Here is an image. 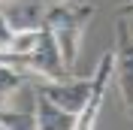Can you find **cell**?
I'll list each match as a JSON object with an SVG mask.
<instances>
[{"mask_svg":"<svg viewBox=\"0 0 133 130\" xmlns=\"http://www.w3.org/2000/svg\"><path fill=\"white\" fill-rule=\"evenodd\" d=\"M91 18H94V6L91 3H76V6L49 3V9H45V30L55 36L66 70L79 57V40H82V33H85V27H88Z\"/></svg>","mask_w":133,"mask_h":130,"instance_id":"1","label":"cell"},{"mask_svg":"<svg viewBox=\"0 0 133 130\" xmlns=\"http://www.w3.org/2000/svg\"><path fill=\"white\" fill-rule=\"evenodd\" d=\"M112 79L118 85L124 112L133 118V27L127 18L115 21V49H112Z\"/></svg>","mask_w":133,"mask_h":130,"instance_id":"2","label":"cell"},{"mask_svg":"<svg viewBox=\"0 0 133 130\" xmlns=\"http://www.w3.org/2000/svg\"><path fill=\"white\" fill-rule=\"evenodd\" d=\"M91 88H94V79H61V82H45V85H36V94L55 103L58 109L70 115H79L91 97Z\"/></svg>","mask_w":133,"mask_h":130,"instance_id":"3","label":"cell"},{"mask_svg":"<svg viewBox=\"0 0 133 130\" xmlns=\"http://www.w3.org/2000/svg\"><path fill=\"white\" fill-rule=\"evenodd\" d=\"M94 88H91V97L85 103V109L76 115V127L73 130H94L97 127V118H100V106H103V97H106V85L112 82V51L100 57L97 70H94Z\"/></svg>","mask_w":133,"mask_h":130,"instance_id":"4","label":"cell"},{"mask_svg":"<svg viewBox=\"0 0 133 130\" xmlns=\"http://www.w3.org/2000/svg\"><path fill=\"white\" fill-rule=\"evenodd\" d=\"M45 9H49V3L21 0V3H9L0 12L15 33H36V30H45Z\"/></svg>","mask_w":133,"mask_h":130,"instance_id":"5","label":"cell"},{"mask_svg":"<svg viewBox=\"0 0 133 130\" xmlns=\"http://www.w3.org/2000/svg\"><path fill=\"white\" fill-rule=\"evenodd\" d=\"M73 127H76V115L58 109L42 94H36V130H73Z\"/></svg>","mask_w":133,"mask_h":130,"instance_id":"6","label":"cell"},{"mask_svg":"<svg viewBox=\"0 0 133 130\" xmlns=\"http://www.w3.org/2000/svg\"><path fill=\"white\" fill-rule=\"evenodd\" d=\"M3 130H36V100L27 106H3L0 109Z\"/></svg>","mask_w":133,"mask_h":130,"instance_id":"7","label":"cell"},{"mask_svg":"<svg viewBox=\"0 0 133 130\" xmlns=\"http://www.w3.org/2000/svg\"><path fill=\"white\" fill-rule=\"evenodd\" d=\"M24 88H27V73L0 64V109H3V106H12V100H15Z\"/></svg>","mask_w":133,"mask_h":130,"instance_id":"8","label":"cell"},{"mask_svg":"<svg viewBox=\"0 0 133 130\" xmlns=\"http://www.w3.org/2000/svg\"><path fill=\"white\" fill-rule=\"evenodd\" d=\"M12 40H15V30L6 24V18H3V12H0V51H6L9 46H12Z\"/></svg>","mask_w":133,"mask_h":130,"instance_id":"9","label":"cell"},{"mask_svg":"<svg viewBox=\"0 0 133 130\" xmlns=\"http://www.w3.org/2000/svg\"><path fill=\"white\" fill-rule=\"evenodd\" d=\"M118 15H121V18L133 15V0H127V3H121V9H118Z\"/></svg>","mask_w":133,"mask_h":130,"instance_id":"10","label":"cell"},{"mask_svg":"<svg viewBox=\"0 0 133 130\" xmlns=\"http://www.w3.org/2000/svg\"><path fill=\"white\" fill-rule=\"evenodd\" d=\"M3 3H6V0H3Z\"/></svg>","mask_w":133,"mask_h":130,"instance_id":"11","label":"cell"},{"mask_svg":"<svg viewBox=\"0 0 133 130\" xmlns=\"http://www.w3.org/2000/svg\"><path fill=\"white\" fill-rule=\"evenodd\" d=\"M0 130H3V127H0Z\"/></svg>","mask_w":133,"mask_h":130,"instance_id":"12","label":"cell"}]
</instances>
